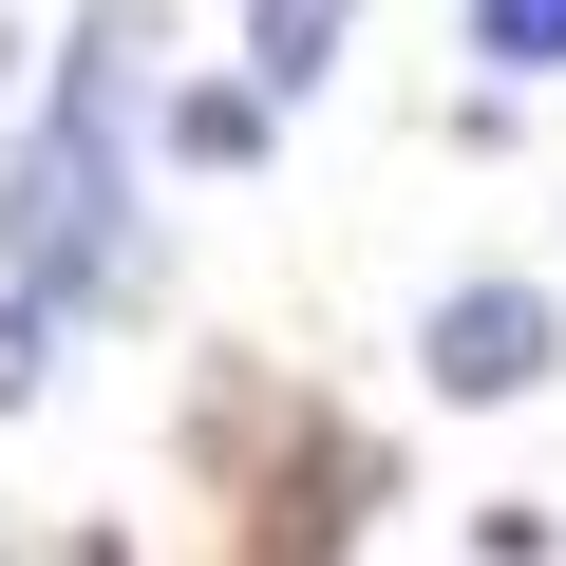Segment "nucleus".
Wrapping results in <instances>:
<instances>
[{
  "mask_svg": "<svg viewBox=\"0 0 566 566\" xmlns=\"http://www.w3.org/2000/svg\"><path fill=\"white\" fill-rule=\"evenodd\" d=\"M359 39V0H245V95H322Z\"/></svg>",
  "mask_w": 566,
  "mask_h": 566,
  "instance_id": "nucleus-3",
  "label": "nucleus"
},
{
  "mask_svg": "<svg viewBox=\"0 0 566 566\" xmlns=\"http://www.w3.org/2000/svg\"><path fill=\"white\" fill-rule=\"evenodd\" d=\"M133 95H151V0H95L39 133L0 151V283L57 322H114L151 303V245H133Z\"/></svg>",
  "mask_w": 566,
  "mask_h": 566,
  "instance_id": "nucleus-1",
  "label": "nucleus"
},
{
  "mask_svg": "<svg viewBox=\"0 0 566 566\" xmlns=\"http://www.w3.org/2000/svg\"><path fill=\"white\" fill-rule=\"evenodd\" d=\"M39 378H57V303H20V283H0V416H20Z\"/></svg>",
  "mask_w": 566,
  "mask_h": 566,
  "instance_id": "nucleus-6",
  "label": "nucleus"
},
{
  "mask_svg": "<svg viewBox=\"0 0 566 566\" xmlns=\"http://www.w3.org/2000/svg\"><path fill=\"white\" fill-rule=\"evenodd\" d=\"M472 57L491 76H566V0H472Z\"/></svg>",
  "mask_w": 566,
  "mask_h": 566,
  "instance_id": "nucleus-5",
  "label": "nucleus"
},
{
  "mask_svg": "<svg viewBox=\"0 0 566 566\" xmlns=\"http://www.w3.org/2000/svg\"><path fill=\"white\" fill-rule=\"evenodd\" d=\"M0 566H20V547H0Z\"/></svg>",
  "mask_w": 566,
  "mask_h": 566,
  "instance_id": "nucleus-7",
  "label": "nucleus"
},
{
  "mask_svg": "<svg viewBox=\"0 0 566 566\" xmlns=\"http://www.w3.org/2000/svg\"><path fill=\"white\" fill-rule=\"evenodd\" d=\"M416 359H434V397H528L566 359V303L547 283H453V303L416 322Z\"/></svg>",
  "mask_w": 566,
  "mask_h": 566,
  "instance_id": "nucleus-2",
  "label": "nucleus"
},
{
  "mask_svg": "<svg viewBox=\"0 0 566 566\" xmlns=\"http://www.w3.org/2000/svg\"><path fill=\"white\" fill-rule=\"evenodd\" d=\"M151 133H170L189 170H245V151H264V95H227V76H208V95H170Z\"/></svg>",
  "mask_w": 566,
  "mask_h": 566,
  "instance_id": "nucleus-4",
  "label": "nucleus"
}]
</instances>
